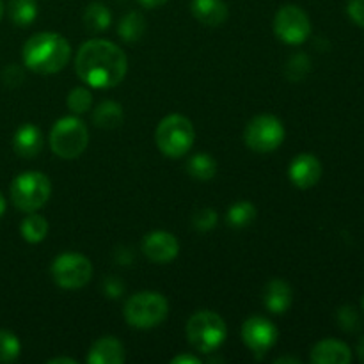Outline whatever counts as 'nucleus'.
Here are the masks:
<instances>
[{
    "mask_svg": "<svg viewBox=\"0 0 364 364\" xmlns=\"http://www.w3.org/2000/svg\"><path fill=\"white\" fill-rule=\"evenodd\" d=\"M78 78L89 87L110 89L124 80L128 59L123 50L107 39H89L78 48L75 57Z\"/></svg>",
    "mask_w": 364,
    "mask_h": 364,
    "instance_id": "1",
    "label": "nucleus"
},
{
    "mask_svg": "<svg viewBox=\"0 0 364 364\" xmlns=\"http://www.w3.org/2000/svg\"><path fill=\"white\" fill-rule=\"evenodd\" d=\"M21 57L25 66L34 73H59L70 60L71 46L57 32H38L25 41Z\"/></svg>",
    "mask_w": 364,
    "mask_h": 364,
    "instance_id": "2",
    "label": "nucleus"
},
{
    "mask_svg": "<svg viewBox=\"0 0 364 364\" xmlns=\"http://www.w3.org/2000/svg\"><path fill=\"white\" fill-rule=\"evenodd\" d=\"M123 315L135 329H153L167 318L169 302L159 291H139L124 302Z\"/></svg>",
    "mask_w": 364,
    "mask_h": 364,
    "instance_id": "3",
    "label": "nucleus"
},
{
    "mask_svg": "<svg viewBox=\"0 0 364 364\" xmlns=\"http://www.w3.org/2000/svg\"><path fill=\"white\" fill-rule=\"evenodd\" d=\"M155 141L162 155L169 159H180L187 155L196 141L194 124L181 114H171L159 123Z\"/></svg>",
    "mask_w": 364,
    "mask_h": 364,
    "instance_id": "4",
    "label": "nucleus"
},
{
    "mask_svg": "<svg viewBox=\"0 0 364 364\" xmlns=\"http://www.w3.org/2000/svg\"><path fill=\"white\" fill-rule=\"evenodd\" d=\"M228 327L223 316L213 311H198L187 322V340L192 348L201 354H212L223 347Z\"/></svg>",
    "mask_w": 364,
    "mask_h": 364,
    "instance_id": "5",
    "label": "nucleus"
},
{
    "mask_svg": "<svg viewBox=\"0 0 364 364\" xmlns=\"http://www.w3.org/2000/svg\"><path fill=\"white\" fill-rule=\"evenodd\" d=\"M52 194V181L39 171L18 174L11 183V199L21 212H36L48 203Z\"/></svg>",
    "mask_w": 364,
    "mask_h": 364,
    "instance_id": "6",
    "label": "nucleus"
},
{
    "mask_svg": "<svg viewBox=\"0 0 364 364\" xmlns=\"http://www.w3.org/2000/svg\"><path fill=\"white\" fill-rule=\"evenodd\" d=\"M48 142L52 151L60 159H77L89 144L87 127L77 116L60 117L50 130Z\"/></svg>",
    "mask_w": 364,
    "mask_h": 364,
    "instance_id": "7",
    "label": "nucleus"
},
{
    "mask_svg": "<svg viewBox=\"0 0 364 364\" xmlns=\"http://www.w3.org/2000/svg\"><path fill=\"white\" fill-rule=\"evenodd\" d=\"M284 124L279 117L272 114H259L252 117L244 132L245 144L256 153H272L283 144Z\"/></svg>",
    "mask_w": 364,
    "mask_h": 364,
    "instance_id": "8",
    "label": "nucleus"
},
{
    "mask_svg": "<svg viewBox=\"0 0 364 364\" xmlns=\"http://www.w3.org/2000/svg\"><path fill=\"white\" fill-rule=\"evenodd\" d=\"M53 281L64 290H78L92 277V265L80 252H63L50 267Z\"/></svg>",
    "mask_w": 364,
    "mask_h": 364,
    "instance_id": "9",
    "label": "nucleus"
},
{
    "mask_svg": "<svg viewBox=\"0 0 364 364\" xmlns=\"http://www.w3.org/2000/svg\"><path fill=\"white\" fill-rule=\"evenodd\" d=\"M274 32L287 45H302L311 34V21L304 9L288 4L276 13Z\"/></svg>",
    "mask_w": 364,
    "mask_h": 364,
    "instance_id": "10",
    "label": "nucleus"
},
{
    "mask_svg": "<svg viewBox=\"0 0 364 364\" xmlns=\"http://www.w3.org/2000/svg\"><path fill=\"white\" fill-rule=\"evenodd\" d=\"M277 338L279 331L265 316H251L242 326V340L245 347L258 358L267 354L277 343Z\"/></svg>",
    "mask_w": 364,
    "mask_h": 364,
    "instance_id": "11",
    "label": "nucleus"
},
{
    "mask_svg": "<svg viewBox=\"0 0 364 364\" xmlns=\"http://www.w3.org/2000/svg\"><path fill=\"white\" fill-rule=\"evenodd\" d=\"M142 252L153 263H169L180 252V242L169 231H151L142 240Z\"/></svg>",
    "mask_w": 364,
    "mask_h": 364,
    "instance_id": "12",
    "label": "nucleus"
},
{
    "mask_svg": "<svg viewBox=\"0 0 364 364\" xmlns=\"http://www.w3.org/2000/svg\"><path fill=\"white\" fill-rule=\"evenodd\" d=\"M288 178L297 188H311L322 178V164L311 153H301L291 160L288 167Z\"/></svg>",
    "mask_w": 364,
    "mask_h": 364,
    "instance_id": "13",
    "label": "nucleus"
},
{
    "mask_svg": "<svg viewBox=\"0 0 364 364\" xmlns=\"http://www.w3.org/2000/svg\"><path fill=\"white\" fill-rule=\"evenodd\" d=\"M309 359L315 364H350L352 350L343 341L329 338V340L318 341L311 348Z\"/></svg>",
    "mask_w": 364,
    "mask_h": 364,
    "instance_id": "14",
    "label": "nucleus"
},
{
    "mask_svg": "<svg viewBox=\"0 0 364 364\" xmlns=\"http://www.w3.org/2000/svg\"><path fill=\"white\" fill-rule=\"evenodd\" d=\"M127 359L123 343L114 336H103L91 345L87 354L89 364H121Z\"/></svg>",
    "mask_w": 364,
    "mask_h": 364,
    "instance_id": "15",
    "label": "nucleus"
},
{
    "mask_svg": "<svg viewBox=\"0 0 364 364\" xmlns=\"http://www.w3.org/2000/svg\"><path fill=\"white\" fill-rule=\"evenodd\" d=\"M294 302V290L284 279H272L263 291V304L274 315H283Z\"/></svg>",
    "mask_w": 364,
    "mask_h": 364,
    "instance_id": "16",
    "label": "nucleus"
},
{
    "mask_svg": "<svg viewBox=\"0 0 364 364\" xmlns=\"http://www.w3.org/2000/svg\"><path fill=\"white\" fill-rule=\"evenodd\" d=\"M13 148L21 159H34L43 149V134L36 124L25 123L13 137Z\"/></svg>",
    "mask_w": 364,
    "mask_h": 364,
    "instance_id": "17",
    "label": "nucleus"
},
{
    "mask_svg": "<svg viewBox=\"0 0 364 364\" xmlns=\"http://www.w3.org/2000/svg\"><path fill=\"white\" fill-rule=\"evenodd\" d=\"M191 11L196 20L208 27H219L228 20V6L224 0H192Z\"/></svg>",
    "mask_w": 364,
    "mask_h": 364,
    "instance_id": "18",
    "label": "nucleus"
},
{
    "mask_svg": "<svg viewBox=\"0 0 364 364\" xmlns=\"http://www.w3.org/2000/svg\"><path fill=\"white\" fill-rule=\"evenodd\" d=\"M92 121L98 128L103 130H114V128L121 127L124 121V110L114 100H105V102L100 103L98 107L92 112Z\"/></svg>",
    "mask_w": 364,
    "mask_h": 364,
    "instance_id": "19",
    "label": "nucleus"
},
{
    "mask_svg": "<svg viewBox=\"0 0 364 364\" xmlns=\"http://www.w3.org/2000/svg\"><path fill=\"white\" fill-rule=\"evenodd\" d=\"M112 23V13L103 2H92L84 11V25L91 32H103Z\"/></svg>",
    "mask_w": 364,
    "mask_h": 364,
    "instance_id": "20",
    "label": "nucleus"
},
{
    "mask_svg": "<svg viewBox=\"0 0 364 364\" xmlns=\"http://www.w3.org/2000/svg\"><path fill=\"white\" fill-rule=\"evenodd\" d=\"M146 31V20L141 13L137 11H130L128 14H124L121 18L119 25H117V34L123 41L127 43H135L144 36Z\"/></svg>",
    "mask_w": 364,
    "mask_h": 364,
    "instance_id": "21",
    "label": "nucleus"
},
{
    "mask_svg": "<svg viewBox=\"0 0 364 364\" xmlns=\"http://www.w3.org/2000/svg\"><path fill=\"white\" fill-rule=\"evenodd\" d=\"M20 233L23 240L28 242V244H39L48 235V220L43 215H39V213L31 212V215L21 220Z\"/></svg>",
    "mask_w": 364,
    "mask_h": 364,
    "instance_id": "22",
    "label": "nucleus"
},
{
    "mask_svg": "<svg viewBox=\"0 0 364 364\" xmlns=\"http://www.w3.org/2000/svg\"><path fill=\"white\" fill-rule=\"evenodd\" d=\"M7 11L18 27H28L38 18V0H9Z\"/></svg>",
    "mask_w": 364,
    "mask_h": 364,
    "instance_id": "23",
    "label": "nucleus"
},
{
    "mask_svg": "<svg viewBox=\"0 0 364 364\" xmlns=\"http://www.w3.org/2000/svg\"><path fill=\"white\" fill-rule=\"evenodd\" d=\"M187 171L194 180L210 181L217 174V162L213 156L206 155V153H196L188 160Z\"/></svg>",
    "mask_w": 364,
    "mask_h": 364,
    "instance_id": "24",
    "label": "nucleus"
},
{
    "mask_svg": "<svg viewBox=\"0 0 364 364\" xmlns=\"http://www.w3.org/2000/svg\"><path fill=\"white\" fill-rule=\"evenodd\" d=\"M228 224L235 230L247 228L256 219V206L251 201H237L230 206L226 213Z\"/></svg>",
    "mask_w": 364,
    "mask_h": 364,
    "instance_id": "25",
    "label": "nucleus"
},
{
    "mask_svg": "<svg viewBox=\"0 0 364 364\" xmlns=\"http://www.w3.org/2000/svg\"><path fill=\"white\" fill-rule=\"evenodd\" d=\"M21 343L14 333L0 329V363H13L20 358Z\"/></svg>",
    "mask_w": 364,
    "mask_h": 364,
    "instance_id": "26",
    "label": "nucleus"
},
{
    "mask_svg": "<svg viewBox=\"0 0 364 364\" xmlns=\"http://www.w3.org/2000/svg\"><path fill=\"white\" fill-rule=\"evenodd\" d=\"M68 109L73 114H85L92 107V95L87 87H75L71 89L66 98Z\"/></svg>",
    "mask_w": 364,
    "mask_h": 364,
    "instance_id": "27",
    "label": "nucleus"
},
{
    "mask_svg": "<svg viewBox=\"0 0 364 364\" xmlns=\"http://www.w3.org/2000/svg\"><path fill=\"white\" fill-rule=\"evenodd\" d=\"M311 70V59L306 53H295L287 64V75L291 82H299Z\"/></svg>",
    "mask_w": 364,
    "mask_h": 364,
    "instance_id": "28",
    "label": "nucleus"
},
{
    "mask_svg": "<svg viewBox=\"0 0 364 364\" xmlns=\"http://www.w3.org/2000/svg\"><path fill=\"white\" fill-rule=\"evenodd\" d=\"M336 320L345 333H358L361 329V318L354 306H341L336 313Z\"/></svg>",
    "mask_w": 364,
    "mask_h": 364,
    "instance_id": "29",
    "label": "nucleus"
},
{
    "mask_svg": "<svg viewBox=\"0 0 364 364\" xmlns=\"http://www.w3.org/2000/svg\"><path fill=\"white\" fill-rule=\"evenodd\" d=\"M217 223H219V215H217V212L213 208H201L192 217V224L201 233L213 230L217 226Z\"/></svg>",
    "mask_w": 364,
    "mask_h": 364,
    "instance_id": "30",
    "label": "nucleus"
},
{
    "mask_svg": "<svg viewBox=\"0 0 364 364\" xmlns=\"http://www.w3.org/2000/svg\"><path fill=\"white\" fill-rule=\"evenodd\" d=\"M347 14L358 27L364 28V0H348Z\"/></svg>",
    "mask_w": 364,
    "mask_h": 364,
    "instance_id": "31",
    "label": "nucleus"
},
{
    "mask_svg": "<svg viewBox=\"0 0 364 364\" xmlns=\"http://www.w3.org/2000/svg\"><path fill=\"white\" fill-rule=\"evenodd\" d=\"M124 291V284L121 283L119 277H107L103 281V294L110 299L121 297V294Z\"/></svg>",
    "mask_w": 364,
    "mask_h": 364,
    "instance_id": "32",
    "label": "nucleus"
},
{
    "mask_svg": "<svg viewBox=\"0 0 364 364\" xmlns=\"http://www.w3.org/2000/svg\"><path fill=\"white\" fill-rule=\"evenodd\" d=\"M2 78L7 85H18L23 80V73H21V70L16 64H11V66L6 68V71L2 73Z\"/></svg>",
    "mask_w": 364,
    "mask_h": 364,
    "instance_id": "33",
    "label": "nucleus"
},
{
    "mask_svg": "<svg viewBox=\"0 0 364 364\" xmlns=\"http://www.w3.org/2000/svg\"><path fill=\"white\" fill-rule=\"evenodd\" d=\"M171 364H201V359L192 354H181L171 361Z\"/></svg>",
    "mask_w": 364,
    "mask_h": 364,
    "instance_id": "34",
    "label": "nucleus"
},
{
    "mask_svg": "<svg viewBox=\"0 0 364 364\" xmlns=\"http://www.w3.org/2000/svg\"><path fill=\"white\" fill-rule=\"evenodd\" d=\"M167 0H139V4L144 7H148V9H155V7H160L164 6Z\"/></svg>",
    "mask_w": 364,
    "mask_h": 364,
    "instance_id": "35",
    "label": "nucleus"
},
{
    "mask_svg": "<svg viewBox=\"0 0 364 364\" xmlns=\"http://www.w3.org/2000/svg\"><path fill=\"white\" fill-rule=\"evenodd\" d=\"M48 364H77V361L71 358H52L48 359Z\"/></svg>",
    "mask_w": 364,
    "mask_h": 364,
    "instance_id": "36",
    "label": "nucleus"
},
{
    "mask_svg": "<svg viewBox=\"0 0 364 364\" xmlns=\"http://www.w3.org/2000/svg\"><path fill=\"white\" fill-rule=\"evenodd\" d=\"M276 364H283V363H291V364H299L301 363V359L297 358H277L276 361H274Z\"/></svg>",
    "mask_w": 364,
    "mask_h": 364,
    "instance_id": "37",
    "label": "nucleus"
},
{
    "mask_svg": "<svg viewBox=\"0 0 364 364\" xmlns=\"http://www.w3.org/2000/svg\"><path fill=\"white\" fill-rule=\"evenodd\" d=\"M358 358L364 363V336L359 340V343H358Z\"/></svg>",
    "mask_w": 364,
    "mask_h": 364,
    "instance_id": "38",
    "label": "nucleus"
},
{
    "mask_svg": "<svg viewBox=\"0 0 364 364\" xmlns=\"http://www.w3.org/2000/svg\"><path fill=\"white\" fill-rule=\"evenodd\" d=\"M6 213V199H4V196L0 194V217Z\"/></svg>",
    "mask_w": 364,
    "mask_h": 364,
    "instance_id": "39",
    "label": "nucleus"
},
{
    "mask_svg": "<svg viewBox=\"0 0 364 364\" xmlns=\"http://www.w3.org/2000/svg\"><path fill=\"white\" fill-rule=\"evenodd\" d=\"M2 14H4V2L0 0V20H2Z\"/></svg>",
    "mask_w": 364,
    "mask_h": 364,
    "instance_id": "40",
    "label": "nucleus"
},
{
    "mask_svg": "<svg viewBox=\"0 0 364 364\" xmlns=\"http://www.w3.org/2000/svg\"><path fill=\"white\" fill-rule=\"evenodd\" d=\"M363 308H364V301H363Z\"/></svg>",
    "mask_w": 364,
    "mask_h": 364,
    "instance_id": "41",
    "label": "nucleus"
}]
</instances>
